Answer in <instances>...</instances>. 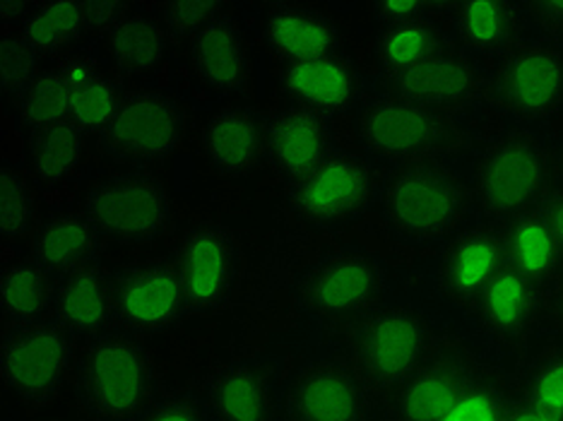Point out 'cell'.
Returning <instances> with one entry per match:
<instances>
[{
  "instance_id": "cell-1",
  "label": "cell",
  "mask_w": 563,
  "mask_h": 421,
  "mask_svg": "<svg viewBox=\"0 0 563 421\" xmlns=\"http://www.w3.org/2000/svg\"><path fill=\"white\" fill-rule=\"evenodd\" d=\"M559 162L544 140L510 131L482 152L472 174L477 208L492 222H514L554 193Z\"/></svg>"
},
{
  "instance_id": "cell-2",
  "label": "cell",
  "mask_w": 563,
  "mask_h": 421,
  "mask_svg": "<svg viewBox=\"0 0 563 421\" xmlns=\"http://www.w3.org/2000/svg\"><path fill=\"white\" fill-rule=\"evenodd\" d=\"M78 395L99 421H133L152 407L155 366L128 333H104L87 344L78 366Z\"/></svg>"
},
{
  "instance_id": "cell-3",
  "label": "cell",
  "mask_w": 563,
  "mask_h": 421,
  "mask_svg": "<svg viewBox=\"0 0 563 421\" xmlns=\"http://www.w3.org/2000/svg\"><path fill=\"white\" fill-rule=\"evenodd\" d=\"M467 210L470 190L455 171L437 162L402 167L383 190V217L395 234L412 244L455 236Z\"/></svg>"
},
{
  "instance_id": "cell-4",
  "label": "cell",
  "mask_w": 563,
  "mask_h": 421,
  "mask_svg": "<svg viewBox=\"0 0 563 421\" xmlns=\"http://www.w3.org/2000/svg\"><path fill=\"white\" fill-rule=\"evenodd\" d=\"M431 342V321L415 306H378L356 333V372L366 386H400L427 364Z\"/></svg>"
},
{
  "instance_id": "cell-5",
  "label": "cell",
  "mask_w": 563,
  "mask_h": 421,
  "mask_svg": "<svg viewBox=\"0 0 563 421\" xmlns=\"http://www.w3.org/2000/svg\"><path fill=\"white\" fill-rule=\"evenodd\" d=\"M376 196V174L368 162L354 155H332L289 188V208L311 226H344L371 208Z\"/></svg>"
},
{
  "instance_id": "cell-6",
  "label": "cell",
  "mask_w": 563,
  "mask_h": 421,
  "mask_svg": "<svg viewBox=\"0 0 563 421\" xmlns=\"http://www.w3.org/2000/svg\"><path fill=\"white\" fill-rule=\"evenodd\" d=\"M386 295V270L366 253L325 255L299 279L301 309L316 318H350L378 309Z\"/></svg>"
},
{
  "instance_id": "cell-7",
  "label": "cell",
  "mask_w": 563,
  "mask_h": 421,
  "mask_svg": "<svg viewBox=\"0 0 563 421\" xmlns=\"http://www.w3.org/2000/svg\"><path fill=\"white\" fill-rule=\"evenodd\" d=\"M501 109L522 123H542L563 107V48L554 42L518 44L494 73Z\"/></svg>"
},
{
  "instance_id": "cell-8",
  "label": "cell",
  "mask_w": 563,
  "mask_h": 421,
  "mask_svg": "<svg viewBox=\"0 0 563 421\" xmlns=\"http://www.w3.org/2000/svg\"><path fill=\"white\" fill-rule=\"evenodd\" d=\"M73 359V340L58 321H34L10 330L0 347V376L22 400L46 402L60 390Z\"/></svg>"
},
{
  "instance_id": "cell-9",
  "label": "cell",
  "mask_w": 563,
  "mask_h": 421,
  "mask_svg": "<svg viewBox=\"0 0 563 421\" xmlns=\"http://www.w3.org/2000/svg\"><path fill=\"white\" fill-rule=\"evenodd\" d=\"M85 210L101 234L125 244L157 239L172 222L169 196L145 174H123L97 184L89 190Z\"/></svg>"
},
{
  "instance_id": "cell-10",
  "label": "cell",
  "mask_w": 563,
  "mask_h": 421,
  "mask_svg": "<svg viewBox=\"0 0 563 421\" xmlns=\"http://www.w3.org/2000/svg\"><path fill=\"white\" fill-rule=\"evenodd\" d=\"M360 137L371 155L390 164H421L445 137V121L437 109L405 97H380L360 113Z\"/></svg>"
},
{
  "instance_id": "cell-11",
  "label": "cell",
  "mask_w": 563,
  "mask_h": 421,
  "mask_svg": "<svg viewBox=\"0 0 563 421\" xmlns=\"http://www.w3.org/2000/svg\"><path fill=\"white\" fill-rule=\"evenodd\" d=\"M188 311H214L234 297L241 279V246L222 224H198L176 255Z\"/></svg>"
},
{
  "instance_id": "cell-12",
  "label": "cell",
  "mask_w": 563,
  "mask_h": 421,
  "mask_svg": "<svg viewBox=\"0 0 563 421\" xmlns=\"http://www.w3.org/2000/svg\"><path fill=\"white\" fill-rule=\"evenodd\" d=\"M506 267V236L496 224L460 229L448 239L437 263L439 295L457 306L475 309L484 289Z\"/></svg>"
},
{
  "instance_id": "cell-13",
  "label": "cell",
  "mask_w": 563,
  "mask_h": 421,
  "mask_svg": "<svg viewBox=\"0 0 563 421\" xmlns=\"http://www.w3.org/2000/svg\"><path fill=\"white\" fill-rule=\"evenodd\" d=\"M184 111L162 92H135L123 99L104 143L125 162H162L184 137Z\"/></svg>"
},
{
  "instance_id": "cell-14",
  "label": "cell",
  "mask_w": 563,
  "mask_h": 421,
  "mask_svg": "<svg viewBox=\"0 0 563 421\" xmlns=\"http://www.w3.org/2000/svg\"><path fill=\"white\" fill-rule=\"evenodd\" d=\"M368 390L356 368L338 359L303 364L287 390V421H366Z\"/></svg>"
},
{
  "instance_id": "cell-15",
  "label": "cell",
  "mask_w": 563,
  "mask_h": 421,
  "mask_svg": "<svg viewBox=\"0 0 563 421\" xmlns=\"http://www.w3.org/2000/svg\"><path fill=\"white\" fill-rule=\"evenodd\" d=\"M119 321L135 333H162L188 311L186 287L176 261L131 265L117 277Z\"/></svg>"
},
{
  "instance_id": "cell-16",
  "label": "cell",
  "mask_w": 563,
  "mask_h": 421,
  "mask_svg": "<svg viewBox=\"0 0 563 421\" xmlns=\"http://www.w3.org/2000/svg\"><path fill=\"white\" fill-rule=\"evenodd\" d=\"M332 145L328 117L313 109L291 107L267 121V159L291 184L335 155Z\"/></svg>"
},
{
  "instance_id": "cell-17",
  "label": "cell",
  "mask_w": 563,
  "mask_h": 421,
  "mask_svg": "<svg viewBox=\"0 0 563 421\" xmlns=\"http://www.w3.org/2000/svg\"><path fill=\"white\" fill-rule=\"evenodd\" d=\"M544 311V287L506 265L484 289L475 313L479 328L494 342H520L540 323Z\"/></svg>"
},
{
  "instance_id": "cell-18",
  "label": "cell",
  "mask_w": 563,
  "mask_h": 421,
  "mask_svg": "<svg viewBox=\"0 0 563 421\" xmlns=\"http://www.w3.org/2000/svg\"><path fill=\"white\" fill-rule=\"evenodd\" d=\"M208 410L214 421H277L279 395L273 368L236 362L210 380Z\"/></svg>"
},
{
  "instance_id": "cell-19",
  "label": "cell",
  "mask_w": 563,
  "mask_h": 421,
  "mask_svg": "<svg viewBox=\"0 0 563 421\" xmlns=\"http://www.w3.org/2000/svg\"><path fill=\"white\" fill-rule=\"evenodd\" d=\"M56 321L70 335L99 337L111 333L119 321L117 279L101 267L87 265L82 270L63 277L54 299Z\"/></svg>"
},
{
  "instance_id": "cell-20",
  "label": "cell",
  "mask_w": 563,
  "mask_h": 421,
  "mask_svg": "<svg viewBox=\"0 0 563 421\" xmlns=\"http://www.w3.org/2000/svg\"><path fill=\"white\" fill-rule=\"evenodd\" d=\"M482 374L467 356L448 354L421 364L402 383L398 398L400 421H441Z\"/></svg>"
},
{
  "instance_id": "cell-21",
  "label": "cell",
  "mask_w": 563,
  "mask_h": 421,
  "mask_svg": "<svg viewBox=\"0 0 563 421\" xmlns=\"http://www.w3.org/2000/svg\"><path fill=\"white\" fill-rule=\"evenodd\" d=\"M265 44L273 54L289 63H306L328 56H338L340 32L325 12L309 8L282 3L267 12L265 20Z\"/></svg>"
},
{
  "instance_id": "cell-22",
  "label": "cell",
  "mask_w": 563,
  "mask_h": 421,
  "mask_svg": "<svg viewBox=\"0 0 563 421\" xmlns=\"http://www.w3.org/2000/svg\"><path fill=\"white\" fill-rule=\"evenodd\" d=\"M282 87L299 101V107L313 109L323 117H338L350 111L360 97V75L347 58L328 56L306 63H289L282 70Z\"/></svg>"
},
{
  "instance_id": "cell-23",
  "label": "cell",
  "mask_w": 563,
  "mask_h": 421,
  "mask_svg": "<svg viewBox=\"0 0 563 421\" xmlns=\"http://www.w3.org/2000/svg\"><path fill=\"white\" fill-rule=\"evenodd\" d=\"M202 147L222 174H251L267 157V121L249 109H224L205 123Z\"/></svg>"
},
{
  "instance_id": "cell-24",
  "label": "cell",
  "mask_w": 563,
  "mask_h": 421,
  "mask_svg": "<svg viewBox=\"0 0 563 421\" xmlns=\"http://www.w3.org/2000/svg\"><path fill=\"white\" fill-rule=\"evenodd\" d=\"M395 85L405 99H412L429 109H445L463 107L477 99L482 92V75L470 58L443 51L402 75Z\"/></svg>"
},
{
  "instance_id": "cell-25",
  "label": "cell",
  "mask_w": 563,
  "mask_h": 421,
  "mask_svg": "<svg viewBox=\"0 0 563 421\" xmlns=\"http://www.w3.org/2000/svg\"><path fill=\"white\" fill-rule=\"evenodd\" d=\"M194 66L212 92H241L249 80V48L234 20L214 18L194 36Z\"/></svg>"
},
{
  "instance_id": "cell-26",
  "label": "cell",
  "mask_w": 563,
  "mask_h": 421,
  "mask_svg": "<svg viewBox=\"0 0 563 421\" xmlns=\"http://www.w3.org/2000/svg\"><path fill=\"white\" fill-rule=\"evenodd\" d=\"M99 251V229L87 214L58 212L34 239V261L51 275L68 277L82 270Z\"/></svg>"
},
{
  "instance_id": "cell-27",
  "label": "cell",
  "mask_w": 563,
  "mask_h": 421,
  "mask_svg": "<svg viewBox=\"0 0 563 421\" xmlns=\"http://www.w3.org/2000/svg\"><path fill=\"white\" fill-rule=\"evenodd\" d=\"M506 236V265L525 275L540 287L559 285L563 273V255L559 251L552 229L540 212H528L508 222Z\"/></svg>"
},
{
  "instance_id": "cell-28",
  "label": "cell",
  "mask_w": 563,
  "mask_h": 421,
  "mask_svg": "<svg viewBox=\"0 0 563 421\" xmlns=\"http://www.w3.org/2000/svg\"><path fill=\"white\" fill-rule=\"evenodd\" d=\"M455 32L472 54H508L520 44L522 8L518 3H463L455 8Z\"/></svg>"
},
{
  "instance_id": "cell-29",
  "label": "cell",
  "mask_w": 563,
  "mask_h": 421,
  "mask_svg": "<svg viewBox=\"0 0 563 421\" xmlns=\"http://www.w3.org/2000/svg\"><path fill=\"white\" fill-rule=\"evenodd\" d=\"M54 299V279L36 261H18L0 275V303H3L5 321L12 323V328L42 321Z\"/></svg>"
},
{
  "instance_id": "cell-30",
  "label": "cell",
  "mask_w": 563,
  "mask_h": 421,
  "mask_svg": "<svg viewBox=\"0 0 563 421\" xmlns=\"http://www.w3.org/2000/svg\"><path fill=\"white\" fill-rule=\"evenodd\" d=\"M443 32L429 20L390 24L380 32L376 42L378 66L393 80H400L402 75L443 54Z\"/></svg>"
},
{
  "instance_id": "cell-31",
  "label": "cell",
  "mask_w": 563,
  "mask_h": 421,
  "mask_svg": "<svg viewBox=\"0 0 563 421\" xmlns=\"http://www.w3.org/2000/svg\"><path fill=\"white\" fill-rule=\"evenodd\" d=\"M111 56L123 73L145 75L155 70L166 51V36L150 18H125L109 36Z\"/></svg>"
},
{
  "instance_id": "cell-32",
  "label": "cell",
  "mask_w": 563,
  "mask_h": 421,
  "mask_svg": "<svg viewBox=\"0 0 563 421\" xmlns=\"http://www.w3.org/2000/svg\"><path fill=\"white\" fill-rule=\"evenodd\" d=\"M85 152V137L80 128L60 123L32 137L34 174L46 186L63 184L80 167Z\"/></svg>"
},
{
  "instance_id": "cell-33",
  "label": "cell",
  "mask_w": 563,
  "mask_h": 421,
  "mask_svg": "<svg viewBox=\"0 0 563 421\" xmlns=\"http://www.w3.org/2000/svg\"><path fill=\"white\" fill-rule=\"evenodd\" d=\"M87 30V8L80 3H51L30 12L22 40L36 54H56Z\"/></svg>"
},
{
  "instance_id": "cell-34",
  "label": "cell",
  "mask_w": 563,
  "mask_h": 421,
  "mask_svg": "<svg viewBox=\"0 0 563 421\" xmlns=\"http://www.w3.org/2000/svg\"><path fill=\"white\" fill-rule=\"evenodd\" d=\"M73 89L60 78V73H44L27 85L20 95V113L34 133L60 123H70Z\"/></svg>"
},
{
  "instance_id": "cell-35",
  "label": "cell",
  "mask_w": 563,
  "mask_h": 421,
  "mask_svg": "<svg viewBox=\"0 0 563 421\" xmlns=\"http://www.w3.org/2000/svg\"><path fill=\"white\" fill-rule=\"evenodd\" d=\"M520 400L552 421H563V350L544 352L522 368Z\"/></svg>"
},
{
  "instance_id": "cell-36",
  "label": "cell",
  "mask_w": 563,
  "mask_h": 421,
  "mask_svg": "<svg viewBox=\"0 0 563 421\" xmlns=\"http://www.w3.org/2000/svg\"><path fill=\"white\" fill-rule=\"evenodd\" d=\"M121 89L111 78L97 75L95 80L85 82L82 87L73 89L70 101V123L80 131H104L117 119L123 104Z\"/></svg>"
},
{
  "instance_id": "cell-37",
  "label": "cell",
  "mask_w": 563,
  "mask_h": 421,
  "mask_svg": "<svg viewBox=\"0 0 563 421\" xmlns=\"http://www.w3.org/2000/svg\"><path fill=\"white\" fill-rule=\"evenodd\" d=\"M510 405L514 400L496 383L479 376L441 421H508Z\"/></svg>"
},
{
  "instance_id": "cell-38",
  "label": "cell",
  "mask_w": 563,
  "mask_h": 421,
  "mask_svg": "<svg viewBox=\"0 0 563 421\" xmlns=\"http://www.w3.org/2000/svg\"><path fill=\"white\" fill-rule=\"evenodd\" d=\"M34 202L30 184L10 167L0 171V232L5 239H18L32 222Z\"/></svg>"
},
{
  "instance_id": "cell-39",
  "label": "cell",
  "mask_w": 563,
  "mask_h": 421,
  "mask_svg": "<svg viewBox=\"0 0 563 421\" xmlns=\"http://www.w3.org/2000/svg\"><path fill=\"white\" fill-rule=\"evenodd\" d=\"M36 51L24 40H3L0 44V75H3V92L22 95L36 78Z\"/></svg>"
},
{
  "instance_id": "cell-40",
  "label": "cell",
  "mask_w": 563,
  "mask_h": 421,
  "mask_svg": "<svg viewBox=\"0 0 563 421\" xmlns=\"http://www.w3.org/2000/svg\"><path fill=\"white\" fill-rule=\"evenodd\" d=\"M220 5L208 0H190V3H172L164 10V20L174 34H198L205 24L217 18Z\"/></svg>"
},
{
  "instance_id": "cell-41",
  "label": "cell",
  "mask_w": 563,
  "mask_h": 421,
  "mask_svg": "<svg viewBox=\"0 0 563 421\" xmlns=\"http://www.w3.org/2000/svg\"><path fill=\"white\" fill-rule=\"evenodd\" d=\"M140 421H210V414L188 395H174V398L152 405Z\"/></svg>"
},
{
  "instance_id": "cell-42",
  "label": "cell",
  "mask_w": 563,
  "mask_h": 421,
  "mask_svg": "<svg viewBox=\"0 0 563 421\" xmlns=\"http://www.w3.org/2000/svg\"><path fill=\"white\" fill-rule=\"evenodd\" d=\"M439 5L433 3H419V0H380V3H371V12L376 20L390 27V24H405L417 20H429V15Z\"/></svg>"
},
{
  "instance_id": "cell-43",
  "label": "cell",
  "mask_w": 563,
  "mask_h": 421,
  "mask_svg": "<svg viewBox=\"0 0 563 421\" xmlns=\"http://www.w3.org/2000/svg\"><path fill=\"white\" fill-rule=\"evenodd\" d=\"M525 10H528V18L534 22V27L547 36V42L563 40V0H554V3H530Z\"/></svg>"
},
{
  "instance_id": "cell-44",
  "label": "cell",
  "mask_w": 563,
  "mask_h": 421,
  "mask_svg": "<svg viewBox=\"0 0 563 421\" xmlns=\"http://www.w3.org/2000/svg\"><path fill=\"white\" fill-rule=\"evenodd\" d=\"M58 73H60V78L70 85V89H78L85 82L95 80L97 75H99L95 60L87 58V56H70V58H66V60L60 63Z\"/></svg>"
},
{
  "instance_id": "cell-45",
  "label": "cell",
  "mask_w": 563,
  "mask_h": 421,
  "mask_svg": "<svg viewBox=\"0 0 563 421\" xmlns=\"http://www.w3.org/2000/svg\"><path fill=\"white\" fill-rule=\"evenodd\" d=\"M537 212L544 217V222L549 224V229H552L559 251L563 255V190H554V193L542 202Z\"/></svg>"
},
{
  "instance_id": "cell-46",
  "label": "cell",
  "mask_w": 563,
  "mask_h": 421,
  "mask_svg": "<svg viewBox=\"0 0 563 421\" xmlns=\"http://www.w3.org/2000/svg\"><path fill=\"white\" fill-rule=\"evenodd\" d=\"M85 8H87V27L113 30L121 22L117 3H85Z\"/></svg>"
},
{
  "instance_id": "cell-47",
  "label": "cell",
  "mask_w": 563,
  "mask_h": 421,
  "mask_svg": "<svg viewBox=\"0 0 563 421\" xmlns=\"http://www.w3.org/2000/svg\"><path fill=\"white\" fill-rule=\"evenodd\" d=\"M508 421H552V419L544 417L542 412H537L532 405H528V402L518 398V400H514V405H510Z\"/></svg>"
},
{
  "instance_id": "cell-48",
  "label": "cell",
  "mask_w": 563,
  "mask_h": 421,
  "mask_svg": "<svg viewBox=\"0 0 563 421\" xmlns=\"http://www.w3.org/2000/svg\"><path fill=\"white\" fill-rule=\"evenodd\" d=\"M18 12H22L20 3H3V5H0V15H3V20H15Z\"/></svg>"
},
{
  "instance_id": "cell-49",
  "label": "cell",
  "mask_w": 563,
  "mask_h": 421,
  "mask_svg": "<svg viewBox=\"0 0 563 421\" xmlns=\"http://www.w3.org/2000/svg\"><path fill=\"white\" fill-rule=\"evenodd\" d=\"M556 315L563 330V279H559V289H556Z\"/></svg>"
},
{
  "instance_id": "cell-50",
  "label": "cell",
  "mask_w": 563,
  "mask_h": 421,
  "mask_svg": "<svg viewBox=\"0 0 563 421\" xmlns=\"http://www.w3.org/2000/svg\"><path fill=\"white\" fill-rule=\"evenodd\" d=\"M556 162H559V169L563 171V145H561V149H559V159H556Z\"/></svg>"
},
{
  "instance_id": "cell-51",
  "label": "cell",
  "mask_w": 563,
  "mask_h": 421,
  "mask_svg": "<svg viewBox=\"0 0 563 421\" xmlns=\"http://www.w3.org/2000/svg\"><path fill=\"white\" fill-rule=\"evenodd\" d=\"M44 421H60V419H44Z\"/></svg>"
}]
</instances>
